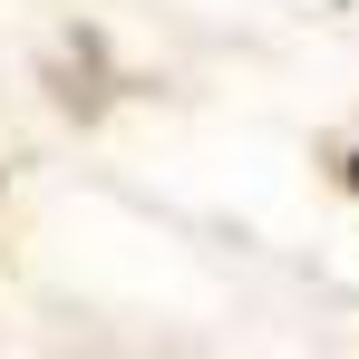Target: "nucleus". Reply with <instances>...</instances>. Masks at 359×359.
Returning a JSON list of instances; mask_svg holds the SVG:
<instances>
[{
  "label": "nucleus",
  "mask_w": 359,
  "mask_h": 359,
  "mask_svg": "<svg viewBox=\"0 0 359 359\" xmlns=\"http://www.w3.org/2000/svg\"><path fill=\"white\" fill-rule=\"evenodd\" d=\"M350 184H359V156H350Z\"/></svg>",
  "instance_id": "f257e3e1"
}]
</instances>
